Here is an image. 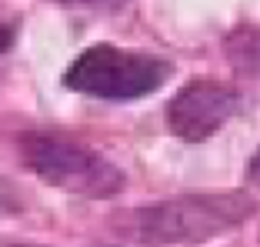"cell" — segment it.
I'll list each match as a JSON object with an SVG mask.
<instances>
[{
  "instance_id": "1",
  "label": "cell",
  "mask_w": 260,
  "mask_h": 247,
  "mask_svg": "<svg viewBox=\"0 0 260 247\" xmlns=\"http://www.w3.org/2000/svg\"><path fill=\"white\" fill-rule=\"evenodd\" d=\"M253 214V197L244 191L227 194H184L170 201L137 207L120 221V231L147 247L204 244L217 234L244 224Z\"/></svg>"
},
{
  "instance_id": "2",
  "label": "cell",
  "mask_w": 260,
  "mask_h": 247,
  "mask_svg": "<svg viewBox=\"0 0 260 247\" xmlns=\"http://www.w3.org/2000/svg\"><path fill=\"white\" fill-rule=\"evenodd\" d=\"M174 74L170 60L114 44H93L63 70V87L100 101H137L157 94Z\"/></svg>"
},
{
  "instance_id": "3",
  "label": "cell",
  "mask_w": 260,
  "mask_h": 247,
  "mask_svg": "<svg viewBox=\"0 0 260 247\" xmlns=\"http://www.w3.org/2000/svg\"><path fill=\"white\" fill-rule=\"evenodd\" d=\"M23 164L40 180L84 197H114L123 191V170L104 154L90 150L60 134H30L23 137Z\"/></svg>"
},
{
  "instance_id": "4",
  "label": "cell",
  "mask_w": 260,
  "mask_h": 247,
  "mask_svg": "<svg viewBox=\"0 0 260 247\" xmlns=\"http://www.w3.org/2000/svg\"><path fill=\"white\" fill-rule=\"evenodd\" d=\"M237 110H240L237 87L197 77L174 94V101L167 107V123L180 140L200 144V140L214 137Z\"/></svg>"
},
{
  "instance_id": "5",
  "label": "cell",
  "mask_w": 260,
  "mask_h": 247,
  "mask_svg": "<svg viewBox=\"0 0 260 247\" xmlns=\"http://www.w3.org/2000/svg\"><path fill=\"white\" fill-rule=\"evenodd\" d=\"M223 54L240 70H250L260 77V27H244L223 40Z\"/></svg>"
},
{
  "instance_id": "6",
  "label": "cell",
  "mask_w": 260,
  "mask_h": 247,
  "mask_svg": "<svg viewBox=\"0 0 260 247\" xmlns=\"http://www.w3.org/2000/svg\"><path fill=\"white\" fill-rule=\"evenodd\" d=\"M247 177H250V184H260V147H257V154L250 157V167H247Z\"/></svg>"
},
{
  "instance_id": "7",
  "label": "cell",
  "mask_w": 260,
  "mask_h": 247,
  "mask_svg": "<svg viewBox=\"0 0 260 247\" xmlns=\"http://www.w3.org/2000/svg\"><path fill=\"white\" fill-rule=\"evenodd\" d=\"M10 44H14V27H10V23H0V54H4Z\"/></svg>"
},
{
  "instance_id": "8",
  "label": "cell",
  "mask_w": 260,
  "mask_h": 247,
  "mask_svg": "<svg viewBox=\"0 0 260 247\" xmlns=\"http://www.w3.org/2000/svg\"><path fill=\"white\" fill-rule=\"evenodd\" d=\"M63 4H90V7H120L123 0H63Z\"/></svg>"
}]
</instances>
